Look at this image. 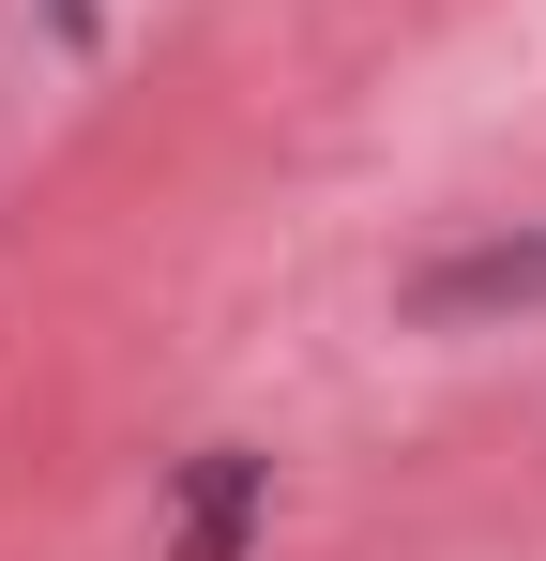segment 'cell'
Returning <instances> with one entry per match:
<instances>
[{
  "label": "cell",
  "instance_id": "obj_1",
  "mask_svg": "<svg viewBox=\"0 0 546 561\" xmlns=\"http://www.w3.org/2000/svg\"><path fill=\"white\" fill-rule=\"evenodd\" d=\"M259 485H273L259 456H213L197 485H182V531H168V561H243V531H259Z\"/></svg>",
  "mask_w": 546,
  "mask_h": 561
},
{
  "label": "cell",
  "instance_id": "obj_2",
  "mask_svg": "<svg viewBox=\"0 0 546 561\" xmlns=\"http://www.w3.org/2000/svg\"><path fill=\"white\" fill-rule=\"evenodd\" d=\"M532 288H546V243H486V259L425 274V319H470V304H532Z\"/></svg>",
  "mask_w": 546,
  "mask_h": 561
}]
</instances>
